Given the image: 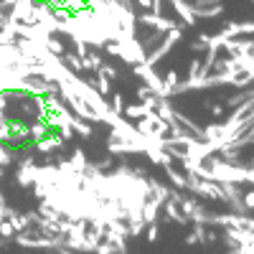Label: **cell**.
Instances as JSON below:
<instances>
[{"label":"cell","mask_w":254,"mask_h":254,"mask_svg":"<svg viewBox=\"0 0 254 254\" xmlns=\"http://www.w3.org/2000/svg\"><path fill=\"white\" fill-rule=\"evenodd\" d=\"M181 38H183V26H173L171 31H165V38L158 44V49H153L150 54H145V61H142V64H147V66H155L163 56H168V51H171Z\"/></svg>","instance_id":"cell-1"},{"label":"cell","mask_w":254,"mask_h":254,"mask_svg":"<svg viewBox=\"0 0 254 254\" xmlns=\"http://www.w3.org/2000/svg\"><path fill=\"white\" fill-rule=\"evenodd\" d=\"M36 178H38V165H36V160H33V155H23L20 158V163H18V171H15V181H18V186L20 188H31L33 183H36Z\"/></svg>","instance_id":"cell-2"},{"label":"cell","mask_w":254,"mask_h":254,"mask_svg":"<svg viewBox=\"0 0 254 254\" xmlns=\"http://www.w3.org/2000/svg\"><path fill=\"white\" fill-rule=\"evenodd\" d=\"M135 20H137V23H142V26H147V28L158 31V33H165V31H171V28L176 26V20L165 18L163 13H153V10L137 13V15H135Z\"/></svg>","instance_id":"cell-3"},{"label":"cell","mask_w":254,"mask_h":254,"mask_svg":"<svg viewBox=\"0 0 254 254\" xmlns=\"http://www.w3.org/2000/svg\"><path fill=\"white\" fill-rule=\"evenodd\" d=\"M33 150L36 153H41V155H51V153H56V150H61L64 147V140H61V135H46V137H41V140H36L33 145Z\"/></svg>","instance_id":"cell-4"},{"label":"cell","mask_w":254,"mask_h":254,"mask_svg":"<svg viewBox=\"0 0 254 254\" xmlns=\"http://www.w3.org/2000/svg\"><path fill=\"white\" fill-rule=\"evenodd\" d=\"M59 171H71V173H84L87 171V155H84V150H74V155L69 160H61Z\"/></svg>","instance_id":"cell-5"},{"label":"cell","mask_w":254,"mask_h":254,"mask_svg":"<svg viewBox=\"0 0 254 254\" xmlns=\"http://www.w3.org/2000/svg\"><path fill=\"white\" fill-rule=\"evenodd\" d=\"M173 3V8H176V13L183 18V26H188V28H193L196 23H198V18L193 15V10H190V5L186 3V0H171Z\"/></svg>","instance_id":"cell-6"},{"label":"cell","mask_w":254,"mask_h":254,"mask_svg":"<svg viewBox=\"0 0 254 254\" xmlns=\"http://www.w3.org/2000/svg\"><path fill=\"white\" fill-rule=\"evenodd\" d=\"M26 153H28V147H26L23 153H15L8 142H0V168H8V165H13L18 158H23Z\"/></svg>","instance_id":"cell-7"},{"label":"cell","mask_w":254,"mask_h":254,"mask_svg":"<svg viewBox=\"0 0 254 254\" xmlns=\"http://www.w3.org/2000/svg\"><path fill=\"white\" fill-rule=\"evenodd\" d=\"M226 38H234V36H247V33H254V20H249V23H226V28L221 31Z\"/></svg>","instance_id":"cell-8"},{"label":"cell","mask_w":254,"mask_h":254,"mask_svg":"<svg viewBox=\"0 0 254 254\" xmlns=\"http://www.w3.org/2000/svg\"><path fill=\"white\" fill-rule=\"evenodd\" d=\"M190 10H193V15L198 20H208V18H219L224 13V3H216V5H206V8H193L190 5Z\"/></svg>","instance_id":"cell-9"},{"label":"cell","mask_w":254,"mask_h":254,"mask_svg":"<svg viewBox=\"0 0 254 254\" xmlns=\"http://www.w3.org/2000/svg\"><path fill=\"white\" fill-rule=\"evenodd\" d=\"M163 208H165V214H168V219H173V221H178V224H188V216L183 214V211L178 208V203L176 201H171V198H165L163 201Z\"/></svg>","instance_id":"cell-10"},{"label":"cell","mask_w":254,"mask_h":254,"mask_svg":"<svg viewBox=\"0 0 254 254\" xmlns=\"http://www.w3.org/2000/svg\"><path fill=\"white\" fill-rule=\"evenodd\" d=\"M59 59L64 61V66H66V69H71L74 74L84 71V64H81V56H79V54H69V51H64Z\"/></svg>","instance_id":"cell-11"},{"label":"cell","mask_w":254,"mask_h":254,"mask_svg":"<svg viewBox=\"0 0 254 254\" xmlns=\"http://www.w3.org/2000/svg\"><path fill=\"white\" fill-rule=\"evenodd\" d=\"M147 112H150V107L142 102V104H127V107L122 110V115L125 117H130V120H140V117H145Z\"/></svg>","instance_id":"cell-12"},{"label":"cell","mask_w":254,"mask_h":254,"mask_svg":"<svg viewBox=\"0 0 254 254\" xmlns=\"http://www.w3.org/2000/svg\"><path fill=\"white\" fill-rule=\"evenodd\" d=\"M92 84H94V89H97L102 97H110V94H112V84H110V79L104 76V74H99V71H97V79H94Z\"/></svg>","instance_id":"cell-13"},{"label":"cell","mask_w":254,"mask_h":254,"mask_svg":"<svg viewBox=\"0 0 254 254\" xmlns=\"http://www.w3.org/2000/svg\"><path fill=\"white\" fill-rule=\"evenodd\" d=\"M81 64H84V71H94V74H97V71H99V66H102V56L89 51L87 56L81 59Z\"/></svg>","instance_id":"cell-14"},{"label":"cell","mask_w":254,"mask_h":254,"mask_svg":"<svg viewBox=\"0 0 254 254\" xmlns=\"http://www.w3.org/2000/svg\"><path fill=\"white\" fill-rule=\"evenodd\" d=\"M254 94V89H249V87H244L242 92H237V94H231L229 99H226V107H231V110H234L237 107V104H242V102H247L249 97Z\"/></svg>","instance_id":"cell-15"},{"label":"cell","mask_w":254,"mask_h":254,"mask_svg":"<svg viewBox=\"0 0 254 254\" xmlns=\"http://www.w3.org/2000/svg\"><path fill=\"white\" fill-rule=\"evenodd\" d=\"M178 81H181V76H178V71H173V69H171V71H168V74L163 76V87H165V97H171V89L176 87Z\"/></svg>","instance_id":"cell-16"},{"label":"cell","mask_w":254,"mask_h":254,"mask_svg":"<svg viewBox=\"0 0 254 254\" xmlns=\"http://www.w3.org/2000/svg\"><path fill=\"white\" fill-rule=\"evenodd\" d=\"M145 237H147V242H150V244L158 242V237H160V226H158V221L145 224Z\"/></svg>","instance_id":"cell-17"},{"label":"cell","mask_w":254,"mask_h":254,"mask_svg":"<svg viewBox=\"0 0 254 254\" xmlns=\"http://www.w3.org/2000/svg\"><path fill=\"white\" fill-rule=\"evenodd\" d=\"M44 46H46V49H49L51 54H56V56H61L64 51H66V49H64V46H61V41H56V38H51V33H49V36L44 38Z\"/></svg>","instance_id":"cell-18"},{"label":"cell","mask_w":254,"mask_h":254,"mask_svg":"<svg viewBox=\"0 0 254 254\" xmlns=\"http://www.w3.org/2000/svg\"><path fill=\"white\" fill-rule=\"evenodd\" d=\"M13 234H15V229H13V224H10V219H0V239H13Z\"/></svg>","instance_id":"cell-19"},{"label":"cell","mask_w":254,"mask_h":254,"mask_svg":"<svg viewBox=\"0 0 254 254\" xmlns=\"http://www.w3.org/2000/svg\"><path fill=\"white\" fill-rule=\"evenodd\" d=\"M110 110H112V112H117V115H122V110H125V99H122V94H120V92H115V94H112V104H110Z\"/></svg>","instance_id":"cell-20"},{"label":"cell","mask_w":254,"mask_h":254,"mask_svg":"<svg viewBox=\"0 0 254 254\" xmlns=\"http://www.w3.org/2000/svg\"><path fill=\"white\" fill-rule=\"evenodd\" d=\"M99 74H104V76H107L110 81L120 76V71H117V69L112 66V64H104V61H102V66H99Z\"/></svg>","instance_id":"cell-21"},{"label":"cell","mask_w":254,"mask_h":254,"mask_svg":"<svg viewBox=\"0 0 254 254\" xmlns=\"http://www.w3.org/2000/svg\"><path fill=\"white\" fill-rule=\"evenodd\" d=\"M206 36H208V33H201V36H198V41H193V44H190V51H193V54L206 51V49H208V44H206Z\"/></svg>","instance_id":"cell-22"},{"label":"cell","mask_w":254,"mask_h":254,"mask_svg":"<svg viewBox=\"0 0 254 254\" xmlns=\"http://www.w3.org/2000/svg\"><path fill=\"white\" fill-rule=\"evenodd\" d=\"M196 76H201V59H193L188 66V79H196Z\"/></svg>","instance_id":"cell-23"},{"label":"cell","mask_w":254,"mask_h":254,"mask_svg":"<svg viewBox=\"0 0 254 254\" xmlns=\"http://www.w3.org/2000/svg\"><path fill=\"white\" fill-rule=\"evenodd\" d=\"M242 203L247 206V211H254V190H252V193H244V196H242Z\"/></svg>","instance_id":"cell-24"},{"label":"cell","mask_w":254,"mask_h":254,"mask_svg":"<svg viewBox=\"0 0 254 254\" xmlns=\"http://www.w3.org/2000/svg\"><path fill=\"white\" fill-rule=\"evenodd\" d=\"M216 3H221V0H193V8H206V5H216Z\"/></svg>","instance_id":"cell-25"},{"label":"cell","mask_w":254,"mask_h":254,"mask_svg":"<svg viewBox=\"0 0 254 254\" xmlns=\"http://www.w3.org/2000/svg\"><path fill=\"white\" fill-rule=\"evenodd\" d=\"M206 107H208V112L214 115V117H221V115H224V107H221V104H206Z\"/></svg>","instance_id":"cell-26"},{"label":"cell","mask_w":254,"mask_h":254,"mask_svg":"<svg viewBox=\"0 0 254 254\" xmlns=\"http://www.w3.org/2000/svg\"><path fill=\"white\" fill-rule=\"evenodd\" d=\"M137 97H140V99H147V97H153V89H150V87H147V84H145V87H140V89H137Z\"/></svg>","instance_id":"cell-27"},{"label":"cell","mask_w":254,"mask_h":254,"mask_svg":"<svg viewBox=\"0 0 254 254\" xmlns=\"http://www.w3.org/2000/svg\"><path fill=\"white\" fill-rule=\"evenodd\" d=\"M186 244H190V247H193V244H201V239H198V234H196V231H193V234H188V237H186Z\"/></svg>","instance_id":"cell-28"},{"label":"cell","mask_w":254,"mask_h":254,"mask_svg":"<svg viewBox=\"0 0 254 254\" xmlns=\"http://www.w3.org/2000/svg\"><path fill=\"white\" fill-rule=\"evenodd\" d=\"M150 10H153V13H163V0H153Z\"/></svg>","instance_id":"cell-29"},{"label":"cell","mask_w":254,"mask_h":254,"mask_svg":"<svg viewBox=\"0 0 254 254\" xmlns=\"http://www.w3.org/2000/svg\"><path fill=\"white\" fill-rule=\"evenodd\" d=\"M137 5H140V8H145V10H150V5H153V0H137Z\"/></svg>","instance_id":"cell-30"},{"label":"cell","mask_w":254,"mask_h":254,"mask_svg":"<svg viewBox=\"0 0 254 254\" xmlns=\"http://www.w3.org/2000/svg\"><path fill=\"white\" fill-rule=\"evenodd\" d=\"M5 176V168H0V178H3Z\"/></svg>","instance_id":"cell-31"}]
</instances>
